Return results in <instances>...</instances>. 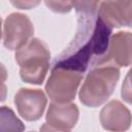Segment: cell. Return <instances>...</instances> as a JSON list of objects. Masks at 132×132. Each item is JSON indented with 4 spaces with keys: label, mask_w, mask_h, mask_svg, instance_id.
Segmentation results:
<instances>
[{
    "label": "cell",
    "mask_w": 132,
    "mask_h": 132,
    "mask_svg": "<svg viewBox=\"0 0 132 132\" xmlns=\"http://www.w3.org/2000/svg\"><path fill=\"white\" fill-rule=\"evenodd\" d=\"M47 99L39 89L21 88L14 95V104L20 116L26 121L33 122L41 118Z\"/></svg>",
    "instance_id": "6"
},
{
    "label": "cell",
    "mask_w": 132,
    "mask_h": 132,
    "mask_svg": "<svg viewBox=\"0 0 132 132\" xmlns=\"http://www.w3.org/2000/svg\"><path fill=\"white\" fill-rule=\"evenodd\" d=\"M97 65L127 67L132 64V33L120 31L111 35L106 54L96 63Z\"/></svg>",
    "instance_id": "5"
},
{
    "label": "cell",
    "mask_w": 132,
    "mask_h": 132,
    "mask_svg": "<svg viewBox=\"0 0 132 132\" xmlns=\"http://www.w3.org/2000/svg\"><path fill=\"white\" fill-rule=\"evenodd\" d=\"M11 3H12L13 5L20 7L21 9H30L32 6L34 7L35 5H37L39 2H38V1H25V2H24V1H16V2L11 1Z\"/></svg>",
    "instance_id": "13"
},
{
    "label": "cell",
    "mask_w": 132,
    "mask_h": 132,
    "mask_svg": "<svg viewBox=\"0 0 132 132\" xmlns=\"http://www.w3.org/2000/svg\"><path fill=\"white\" fill-rule=\"evenodd\" d=\"M25 125L8 106L0 108V132H23Z\"/></svg>",
    "instance_id": "10"
},
{
    "label": "cell",
    "mask_w": 132,
    "mask_h": 132,
    "mask_svg": "<svg viewBox=\"0 0 132 132\" xmlns=\"http://www.w3.org/2000/svg\"><path fill=\"white\" fill-rule=\"evenodd\" d=\"M98 19L108 28L132 27V1H102Z\"/></svg>",
    "instance_id": "7"
},
{
    "label": "cell",
    "mask_w": 132,
    "mask_h": 132,
    "mask_svg": "<svg viewBox=\"0 0 132 132\" xmlns=\"http://www.w3.org/2000/svg\"><path fill=\"white\" fill-rule=\"evenodd\" d=\"M15 61L20 66L23 81L41 85L50 69L51 53L47 45L39 38H31L15 52Z\"/></svg>",
    "instance_id": "1"
},
{
    "label": "cell",
    "mask_w": 132,
    "mask_h": 132,
    "mask_svg": "<svg viewBox=\"0 0 132 132\" xmlns=\"http://www.w3.org/2000/svg\"><path fill=\"white\" fill-rule=\"evenodd\" d=\"M44 3L56 12H68L73 6V2L69 1H45Z\"/></svg>",
    "instance_id": "12"
},
{
    "label": "cell",
    "mask_w": 132,
    "mask_h": 132,
    "mask_svg": "<svg viewBox=\"0 0 132 132\" xmlns=\"http://www.w3.org/2000/svg\"><path fill=\"white\" fill-rule=\"evenodd\" d=\"M79 110L74 103H56L50 104L45 120L53 127L61 130H71L77 123Z\"/></svg>",
    "instance_id": "9"
},
{
    "label": "cell",
    "mask_w": 132,
    "mask_h": 132,
    "mask_svg": "<svg viewBox=\"0 0 132 132\" xmlns=\"http://www.w3.org/2000/svg\"><path fill=\"white\" fill-rule=\"evenodd\" d=\"M81 72L62 65H55L45 84V91L53 102L70 103L81 81Z\"/></svg>",
    "instance_id": "3"
},
{
    "label": "cell",
    "mask_w": 132,
    "mask_h": 132,
    "mask_svg": "<svg viewBox=\"0 0 132 132\" xmlns=\"http://www.w3.org/2000/svg\"><path fill=\"white\" fill-rule=\"evenodd\" d=\"M40 132H70V130H61V129H58L56 127L48 125L47 123H44L40 127Z\"/></svg>",
    "instance_id": "14"
},
{
    "label": "cell",
    "mask_w": 132,
    "mask_h": 132,
    "mask_svg": "<svg viewBox=\"0 0 132 132\" xmlns=\"http://www.w3.org/2000/svg\"><path fill=\"white\" fill-rule=\"evenodd\" d=\"M121 96L124 101L132 104V67L127 72L121 88Z\"/></svg>",
    "instance_id": "11"
},
{
    "label": "cell",
    "mask_w": 132,
    "mask_h": 132,
    "mask_svg": "<svg viewBox=\"0 0 132 132\" xmlns=\"http://www.w3.org/2000/svg\"><path fill=\"white\" fill-rule=\"evenodd\" d=\"M119 78L120 70L116 66L104 65L92 69L79 90L80 102L89 107L103 104L113 93Z\"/></svg>",
    "instance_id": "2"
},
{
    "label": "cell",
    "mask_w": 132,
    "mask_h": 132,
    "mask_svg": "<svg viewBox=\"0 0 132 132\" xmlns=\"http://www.w3.org/2000/svg\"><path fill=\"white\" fill-rule=\"evenodd\" d=\"M34 27L28 15L21 12H12L3 22V44L9 51H18L32 37Z\"/></svg>",
    "instance_id": "4"
},
{
    "label": "cell",
    "mask_w": 132,
    "mask_h": 132,
    "mask_svg": "<svg viewBox=\"0 0 132 132\" xmlns=\"http://www.w3.org/2000/svg\"><path fill=\"white\" fill-rule=\"evenodd\" d=\"M102 127L111 132H125L132 123L130 110L119 100L109 101L100 111Z\"/></svg>",
    "instance_id": "8"
},
{
    "label": "cell",
    "mask_w": 132,
    "mask_h": 132,
    "mask_svg": "<svg viewBox=\"0 0 132 132\" xmlns=\"http://www.w3.org/2000/svg\"><path fill=\"white\" fill-rule=\"evenodd\" d=\"M29 132H35V131H29Z\"/></svg>",
    "instance_id": "15"
}]
</instances>
